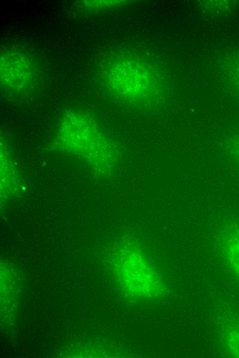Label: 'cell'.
Listing matches in <instances>:
<instances>
[{"label":"cell","mask_w":239,"mask_h":358,"mask_svg":"<svg viewBox=\"0 0 239 358\" xmlns=\"http://www.w3.org/2000/svg\"><path fill=\"white\" fill-rule=\"evenodd\" d=\"M115 257V273L126 293L138 298L157 297L163 293L161 278L139 249L124 246Z\"/></svg>","instance_id":"1"},{"label":"cell","mask_w":239,"mask_h":358,"mask_svg":"<svg viewBox=\"0 0 239 358\" xmlns=\"http://www.w3.org/2000/svg\"><path fill=\"white\" fill-rule=\"evenodd\" d=\"M32 63L22 54L10 52L1 57V80L9 86L21 87L26 85L32 79Z\"/></svg>","instance_id":"2"},{"label":"cell","mask_w":239,"mask_h":358,"mask_svg":"<svg viewBox=\"0 0 239 358\" xmlns=\"http://www.w3.org/2000/svg\"><path fill=\"white\" fill-rule=\"evenodd\" d=\"M223 245L228 262L239 276V228L227 232Z\"/></svg>","instance_id":"3"},{"label":"cell","mask_w":239,"mask_h":358,"mask_svg":"<svg viewBox=\"0 0 239 358\" xmlns=\"http://www.w3.org/2000/svg\"><path fill=\"white\" fill-rule=\"evenodd\" d=\"M238 149H237V156H238V161H239V145L238 146Z\"/></svg>","instance_id":"4"}]
</instances>
